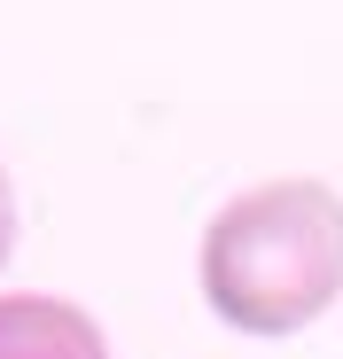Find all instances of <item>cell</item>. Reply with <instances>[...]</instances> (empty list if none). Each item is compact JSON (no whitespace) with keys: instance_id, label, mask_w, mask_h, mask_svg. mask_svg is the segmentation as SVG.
Instances as JSON below:
<instances>
[{"instance_id":"1","label":"cell","mask_w":343,"mask_h":359,"mask_svg":"<svg viewBox=\"0 0 343 359\" xmlns=\"http://www.w3.org/2000/svg\"><path fill=\"white\" fill-rule=\"evenodd\" d=\"M203 297L242 336H297L343 297V196L328 180H258L203 226Z\"/></svg>"},{"instance_id":"2","label":"cell","mask_w":343,"mask_h":359,"mask_svg":"<svg viewBox=\"0 0 343 359\" xmlns=\"http://www.w3.org/2000/svg\"><path fill=\"white\" fill-rule=\"evenodd\" d=\"M0 359H109V336L71 297L8 289L0 297Z\"/></svg>"},{"instance_id":"3","label":"cell","mask_w":343,"mask_h":359,"mask_svg":"<svg viewBox=\"0 0 343 359\" xmlns=\"http://www.w3.org/2000/svg\"><path fill=\"white\" fill-rule=\"evenodd\" d=\"M8 250H16V180L0 172V266H8Z\"/></svg>"}]
</instances>
